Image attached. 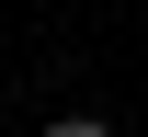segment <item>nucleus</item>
<instances>
[{"label": "nucleus", "mask_w": 148, "mask_h": 137, "mask_svg": "<svg viewBox=\"0 0 148 137\" xmlns=\"http://www.w3.org/2000/svg\"><path fill=\"white\" fill-rule=\"evenodd\" d=\"M46 137H114V126H103V114H57Z\"/></svg>", "instance_id": "1"}]
</instances>
